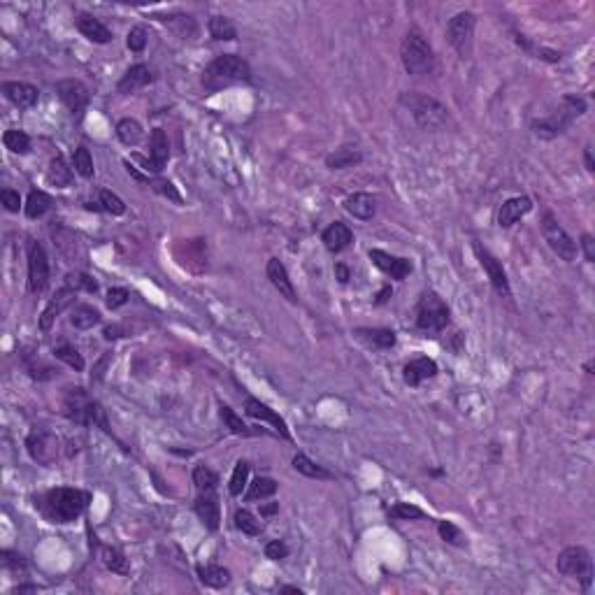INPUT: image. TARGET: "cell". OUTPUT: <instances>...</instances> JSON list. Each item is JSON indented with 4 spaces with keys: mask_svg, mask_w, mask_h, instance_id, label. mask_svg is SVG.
I'll list each match as a JSON object with an SVG mask.
<instances>
[{
    "mask_svg": "<svg viewBox=\"0 0 595 595\" xmlns=\"http://www.w3.org/2000/svg\"><path fill=\"white\" fill-rule=\"evenodd\" d=\"M91 493L82 488H52L35 500V507L52 523H73L89 507Z\"/></svg>",
    "mask_w": 595,
    "mask_h": 595,
    "instance_id": "1",
    "label": "cell"
},
{
    "mask_svg": "<svg viewBox=\"0 0 595 595\" xmlns=\"http://www.w3.org/2000/svg\"><path fill=\"white\" fill-rule=\"evenodd\" d=\"M582 114H586V100L582 96H563L558 107L549 116L535 119L530 124V128H533V133L539 140H553L565 133L572 126L575 119H579Z\"/></svg>",
    "mask_w": 595,
    "mask_h": 595,
    "instance_id": "2",
    "label": "cell"
},
{
    "mask_svg": "<svg viewBox=\"0 0 595 595\" xmlns=\"http://www.w3.org/2000/svg\"><path fill=\"white\" fill-rule=\"evenodd\" d=\"M251 68L237 54H221L217 56L203 73V82L208 89H221V86L235 84V82H249Z\"/></svg>",
    "mask_w": 595,
    "mask_h": 595,
    "instance_id": "3",
    "label": "cell"
},
{
    "mask_svg": "<svg viewBox=\"0 0 595 595\" xmlns=\"http://www.w3.org/2000/svg\"><path fill=\"white\" fill-rule=\"evenodd\" d=\"M63 414L75 423L100 426L102 431H109L102 404L98 400H93L84 388H68L66 398H63Z\"/></svg>",
    "mask_w": 595,
    "mask_h": 595,
    "instance_id": "4",
    "label": "cell"
},
{
    "mask_svg": "<svg viewBox=\"0 0 595 595\" xmlns=\"http://www.w3.org/2000/svg\"><path fill=\"white\" fill-rule=\"evenodd\" d=\"M400 105L404 109H409V114L414 116V121L421 126L423 131H440L449 121L447 107L431 96H421V93H402Z\"/></svg>",
    "mask_w": 595,
    "mask_h": 595,
    "instance_id": "5",
    "label": "cell"
},
{
    "mask_svg": "<svg viewBox=\"0 0 595 595\" xmlns=\"http://www.w3.org/2000/svg\"><path fill=\"white\" fill-rule=\"evenodd\" d=\"M400 59H402L404 70L414 77L431 75L435 68L433 47L428 44V40L421 33H416V30L404 35L402 44H400Z\"/></svg>",
    "mask_w": 595,
    "mask_h": 595,
    "instance_id": "6",
    "label": "cell"
},
{
    "mask_svg": "<svg viewBox=\"0 0 595 595\" xmlns=\"http://www.w3.org/2000/svg\"><path fill=\"white\" fill-rule=\"evenodd\" d=\"M449 326V307L435 291H428L416 305V328L426 332H440Z\"/></svg>",
    "mask_w": 595,
    "mask_h": 595,
    "instance_id": "7",
    "label": "cell"
},
{
    "mask_svg": "<svg viewBox=\"0 0 595 595\" xmlns=\"http://www.w3.org/2000/svg\"><path fill=\"white\" fill-rule=\"evenodd\" d=\"M556 567L560 575L565 577H575L582 582L584 589H591L593 582V558L591 553L584 549V546H567L558 553Z\"/></svg>",
    "mask_w": 595,
    "mask_h": 595,
    "instance_id": "8",
    "label": "cell"
},
{
    "mask_svg": "<svg viewBox=\"0 0 595 595\" xmlns=\"http://www.w3.org/2000/svg\"><path fill=\"white\" fill-rule=\"evenodd\" d=\"M542 235L544 242L549 244V249L556 253L558 258L572 263L577 258V242L567 235V231L558 224V219L551 212H546L542 217Z\"/></svg>",
    "mask_w": 595,
    "mask_h": 595,
    "instance_id": "9",
    "label": "cell"
},
{
    "mask_svg": "<svg viewBox=\"0 0 595 595\" xmlns=\"http://www.w3.org/2000/svg\"><path fill=\"white\" fill-rule=\"evenodd\" d=\"M474 26H477V17L472 12H458L456 17H451L447 23V37L449 44L458 52V56H470L472 52V37Z\"/></svg>",
    "mask_w": 595,
    "mask_h": 595,
    "instance_id": "10",
    "label": "cell"
},
{
    "mask_svg": "<svg viewBox=\"0 0 595 595\" xmlns=\"http://www.w3.org/2000/svg\"><path fill=\"white\" fill-rule=\"evenodd\" d=\"M26 256H28V289L30 293H44L47 287H49V260H47V251L37 240H28Z\"/></svg>",
    "mask_w": 595,
    "mask_h": 595,
    "instance_id": "11",
    "label": "cell"
},
{
    "mask_svg": "<svg viewBox=\"0 0 595 595\" xmlns=\"http://www.w3.org/2000/svg\"><path fill=\"white\" fill-rule=\"evenodd\" d=\"M474 251H477L481 268L486 270V275H488V280H491V287L495 289L498 296L510 298L512 289H510V280H507V272H505L503 263H500V260L488 249H483L481 244H474Z\"/></svg>",
    "mask_w": 595,
    "mask_h": 595,
    "instance_id": "12",
    "label": "cell"
},
{
    "mask_svg": "<svg viewBox=\"0 0 595 595\" xmlns=\"http://www.w3.org/2000/svg\"><path fill=\"white\" fill-rule=\"evenodd\" d=\"M56 93L70 114H82V109L89 105V89L79 79H61L56 82Z\"/></svg>",
    "mask_w": 595,
    "mask_h": 595,
    "instance_id": "13",
    "label": "cell"
},
{
    "mask_svg": "<svg viewBox=\"0 0 595 595\" xmlns=\"http://www.w3.org/2000/svg\"><path fill=\"white\" fill-rule=\"evenodd\" d=\"M26 447H28V454L33 456L37 463L49 465L54 458H56L59 440L54 438L52 433H47V431H33V433L28 435Z\"/></svg>",
    "mask_w": 595,
    "mask_h": 595,
    "instance_id": "14",
    "label": "cell"
},
{
    "mask_svg": "<svg viewBox=\"0 0 595 595\" xmlns=\"http://www.w3.org/2000/svg\"><path fill=\"white\" fill-rule=\"evenodd\" d=\"M244 411H247L251 419H258V421L268 423L277 435H280V438L291 440V433H289L287 421H284V419L277 414L275 409H270L265 402H260V400H256V398H247V402H244Z\"/></svg>",
    "mask_w": 595,
    "mask_h": 595,
    "instance_id": "15",
    "label": "cell"
},
{
    "mask_svg": "<svg viewBox=\"0 0 595 595\" xmlns=\"http://www.w3.org/2000/svg\"><path fill=\"white\" fill-rule=\"evenodd\" d=\"M370 260L382 270L384 275H388L391 280H398V282H402L404 277L411 272V263L407 258L393 256V253L382 251V249H370Z\"/></svg>",
    "mask_w": 595,
    "mask_h": 595,
    "instance_id": "16",
    "label": "cell"
},
{
    "mask_svg": "<svg viewBox=\"0 0 595 595\" xmlns=\"http://www.w3.org/2000/svg\"><path fill=\"white\" fill-rule=\"evenodd\" d=\"M3 93H5V98L10 100L12 105H17L19 109L35 107L40 100V91L33 84H26V82H5Z\"/></svg>",
    "mask_w": 595,
    "mask_h": 595,
    "instance_id": "17",
    "label": "cell"
},
{
    "mask_svg": "<svg viewBox=\"0 0 595 595\" xmlns=\"http://www.w3.org/2000/svg\"><path fill=\"white\" fill-rule=\"evenodd\" d=\"M75 298H77V291L70 289V287H63L61 291H56V296L49 300V305L44 307L42 316H40V328L42 330H49L54 326V321H56V316L63 312L66 307L75 305Z\"/></svg>",
    "mask_w": 595,
    "mask_h": 595,
    "instance_id": "18",
    "label": "cell"
},
{
    "mask_svg": "<svg viewBox=\"0 0 595 595\" xmlns=\"http://www.w3.org/2000/svg\"><path fill=\"white\" fill-rule=\"evenodd\" d=\"M268 280L270 284L280 291V296H284L289 300V303H298V293L296 289H293V282H291V277L287 272V268H284V263L280 258H270L268 260Z\"/></svg>",
    "mask_w": 595,
    "mask_h": 595,
    "instance_id": "19",
    "label": "cell"
},
{
    "mask_svg": "<svg viewBox=\"0 0 595 595\" xmlns=\"http://www.w3.org/2000/svg\"><path fill=\"white\" fill-rule=\"evenodd\" d=\"M530 210H533V200H530L528 196L510 198V200L503 203V208H500V212H498V226L500 228H512L521 217H526Z\"/></svg>",
    "mask_w": 595,
    "mask_h": 595,
    "instance_id": "20",
    "label": "cell"
},
{
    "mask_svg": "<svg viewBox=\"0 0 595 595\" xmlns=\"http://www.w3.org/2000/svg\"><path fill=\"white\" fill-rule=\"evenodd\" d=\"M435 375H438V363L428 359V356H419V359L409 361L402 370V379L407 386H419L426 379H433Z\"/></svg>",
    "mask_w": 595,
    "mask_h": 595,
    "instance_id": "21",
    "label": "cell"
},
{
    "mask_svg": "<svg viewBox=\"0 0 595 595\" xmlns=\"http://www.w3.org/2000/svg\"><path fill=\"white\" fill-rule=\"evenodd\" d=\"M154 82V75L152 70H149L145 63H135L128 70H126V75L121 77V82L116 84V91L119 93H135L140 89H145Z\"/></svg>",
    "mask_w": 595,
    "mask_h": 595,
    "instance_id": "22",
    "label": "cell"
},
{
    "mask_svg": "<svg viewBox=\"0 0 595 595\" xmlns=\"http://www.w3.org/2000/svg\"><path fill=\"white\" fill-rule=\"evenodd\" d=\"M75 26L86 40H91V42H96V44H107L109 40H112V30H109L100 19L93 17V14H79L75 19Z\"/></svg>",
    "mask_w": 595,
    "mask_h": 595,
    "instance_id": "23",
    "label": "cell"
},
{
    "mask_svg": "<svg viewBox=\"0 0 595 595\" xmlns=\"http://www.w3.org/2000/svg\"><path fill=\"white\" fill-rule=\"evenodd\" d=\"M196 514L200 517L208 530H219L221 526V507L219 500L214 495V491L210 493H200V498L196 500Z\"/></svg>",
    "mask_w": 595,
    "mask_h": 595,
    "instance_id": "24",
    "label": "cell"
},
{
    "mask_svg": "<svg viewBox=\"0 0 595 595\" xmlns=\"http://www.w3.org/2000/svg\"><path fill=\"white\" fill-rule=\"evenodd\" d=\"M321 240H323V244H326L328 251L339 253L354 242V233L347 224H342V221H335V224H330L326 231H323Z\"/></svg>",
    "mask_w": 595,
    "mask_h": 595,
    "instance_id": "25",
    "label": "cell"
},
{
    "mask_svg": "<svg viewBox=\"0 0 595 595\" xmlns=\"http://www.w3.org/2000/svg\"><path fill=\"white\" fill-rule=\"evenodd\" d=\"M170 158V145H168V135L161 128H154L149 135V161L154 165V172H161L165 168Z\"/></svg>",
    "mask_w": 595,
    "mask_h": 595,
    "instance_id": "26",
    "label": "cell"
},
{
    "mask_svg": "<svg viewBox=\"0 0 595 595\" xmlns=\"http://www.w3.org/2000/svg\"><path fill=\"white\" fill-rule=\"evenodd\" d=\"M344 210L351 214L354 219L370 221L377 212V203L370 193H354L344 200Z\"/></svg>",
    "mask_w": 595,
    "mask_h": 595,
    "instance_id": "27",
    "label": "cell"
},
{
    "mask_svg": "<svg viewBox=\"0 0 595 595\" xmlns=\"http://www.w3.org/2000/svg\"><path fill=\"white\" fill-rule=\"evenodd\" d=\"M354 335L363 339L365 344H370L372 349H391L395 347V332L388 328H356Z\"/></svg>",
    "mask_w": 595,
    "mask_h": 595,
    "instance_id": "28",
    "label": "cell"
},
{
    "mask_svg": "<svg viewBox=\"0 0 595 595\" xmlns=\"http://www.w3.org/2000/svg\"><path fill=\"white\" fill-rule=\"evenodd\" d=\"M361 161H363V154H361L356 147L335 149V152L326 156V165H328L330 170H347V168H354V165H359Z\"/></svg>",
    "mask_w": 595,
    "mask_h": 595,
    "instance_id": "29",
    "label": "cell"
},
{
    "mask_svg": "<svg viewBox=\"0 0 595 595\" xmlns=\"http://www.w3.org/2000/svg\"><path fill=\"white\" fill-rule=\"evenodd\" d=\"M198 577L210 589H226L231 584V572L221 565H198Z\"/></svg>",
    "mask_w": 595,
    "mask_h": 595,
    "instance_id": "30",
    "label": "cell"
},
{
    "mask_svg": "<svg viewBox=\"0 0 595 595\" xmlns=\"http://www.w3.org/2000/svg\"><path fill=\"white\" fill-rule=\"evenodd\" d=\"M70 323L79 330H89L100 323V312L91 305H75L70 312Z\"/></svg>",
    "mask_w": 595,
    "mask_h": 595,
    "instance_id": "31",
    "label": "cell"
},
{
    "mask_svg": "<svg viewBox=\"0 0 595 595\" xmlns=\"http://www.w3.org/2000/svg\"><path fill=\"white\" fill-rule=\"evenodd\" d=\"M158 21H163L165 26H170L179 37H196L198 35V26L193 17L188 14H165V17H158Z\"/></svg>",
    "mask_w": 595,
    "mask_h": 595,
    "instance_id": "32",
    "label": "cell"
},
{
    "mask_svg": "<svg viewBox=\"0 0 595 595\" xmlns=\"http://www.w3.org/2000/svg\"><path fill=\"white\" fill-rule=\"evenodd\" d=\"M116 138L121 140L126 147H135L142 138H145V131H142L140 121H135V119L128 116L116 124Z\"/></svg>",
    "mask_w": 595,
    "mask_h": 595,
    "instance_id": "33",
    "label": "cell"
},
{
    "mask_svg": "<svg viewBox=\"0 0 595 595\" xmlns=\"http://www.w3.org/2000/svg\"><path fill=\"white\" fill-rule=\"evenodd\" d=\"M52 208V198L44 191H30L26 198V205H23V212H26L28 219H40L44 217Z\"/></svg>",
    "mask_w": 595,
    "mask_h": 595,
    "instance_id": "34",
    "label": "cell"
},
{
    "mask_svg": "<svg viewBox=\"0 0 595 595\" xmlns=\"http://www.w3.org/2000/svg\"><path fill=\"white\" fill-rule=\"evenodd\" d=\"M47 181H49L52 186H59V188H66L70 181H73V170L68 168L66 161H63L61 156H56L49 163V170H47Z\"/></svg>",
    "mask_w": 595,
    "mask_h": 595,
    "instance_id": "35",
    "label": "cell"
},
{
    "mask_svg": "<svg viewBox=\"0 0 595 595\" xmlns=\"http://www.w3.org/2000/svg\"><path fill=\"white\" fill-rule=\"evenodd\" d=\"M293 467H296L300 474H305V477H309V479H332V472H328L326 467L316 465L314 461H309L305 454H296V456H293Z\"/></svg>",
    "mask_w": 595,
    "mask_h": 595,
    "instance_id": "36",
    "label": "cell"
},
{
    "mask_svg": "<svg viewBox=\"0 0 595 595\" xmlns=\"http://www.w3.org/2000/svg\"><path fill=\"white\" fill-rule=\"evenodd\" d=\"M277 493V481L270 479V477H258L256 481L249 483V491L244 500L247 503H256V500H265V498H272Z\"/></svg>",
    "mask_w": 595,
    "mask_h": 595,
    "instance_id": "37",
    "label": "cell"
},
{
    "mask_svg": "<svg viewBox=\"0 0 595 595\" xmlns=\"http://www.w3.org/2000/svg\"><path fill=\"white\" fill-rule=\"evenodd\" d=\"M221 419H224L226 428L233 435H242V438H251V435H256V431H251V428L244 423L242 419L237 416L231 407H228V404H221Z\"/></svg>",
    "mask_w": 595,
    "mask_h": 595,
    "instance_id": "38",
    "label": "cell"
},
{
    "mask_svg": "<svg viewBox=\"0 0 595 595\" xmlns=\"http://www.w3.org/2000/svg\"><path fill=\"white\" fill-rule=\"evenodd\" d=\"M102 563L107 570H112L114 575H128V560L114 546H102Z\"/></svg>",
    "mask_w": 595,
    "mask_h": 595,
    "instance_id": "39",
    "label": "cell"
},
{
    "mask_svg": "<svg viewBox=\"0 0 595 595\" xmlns=\"http://www.w3.org/2000/svg\"><path fill=\"white\" fill-rule=\"evenodd\" d=\"M235 526H237V530H242V533L249 535V537H258L260 530H263V523H260L247 510H237L235 512Z\"/></svg>",
    "mask_w": 595,
    "mask_h": 595,
    "instance_id": "40",
    "label": "cell"
},
{
    "mask_svg": "<svg viewBox=\"0 0 595 595\" xmlns=\"http://www.w3.org/2000/svg\"><path fill=\"white\" fill-rule=\"evenodd\" d=\"M3 145L5 149H10V152L14 154H28V149H30V138L23 131H17V128H12V131H5L3 135Z\"/></svg>",
    "mask_w": 595,
    "mask_h": 595,
    "instance_id": "41",
    "label": "cell"
},
{
    "mask_svg": "<svg viewBox=\"0 0 595 595\" xmlns=\"http://www.w3.org/2000/svg\"><path fill=\"white\" fill-rule=\"evenodd\" d=\"M210 35L214 40H224V42H231V40L237 37V30L231 23V19L226 17H212L210 19Z\"/></svg>",
    "mask_w": 595,
    "mask_h": 595,
    "instance_id": "42",
    "label": "cell"
},
{
    "mask_svg": "<svg viewBox=\"0 0 595 595\" xmlns=\"http://www.w3.org/2000/svg\"><path fill=\"white\" fill-rule=\"evenodd\" d=\"M193 483L200 493H210V491L217 488L219 477H217V472H212L208 465H198L193 470Z\"/></svg>",
    "mask_w": 595,
    "mask_h": 595,
    "instance_id": "43",
    "label": "cell"
},
{
    "mask_svg": "<svg viewBox=\"0 0 595 595\" xmlns=\"http://www.w3.org/2000/svg\"><path fill=\"white\" fill-rule=\"evenodd\" d=\"M73 168L79 177L84 179H91L93 177V158L89 154V149L86 147H77L75 154H73Z\"/></svg>",
    "mask_w": 595,
    "mask_h": 595,
    "instance_id": "44",
    "label": "cell"
},
{
    "mask_svg": "<svg viewBox=\"0 0 595 595\" xmlns=\"http://www.w3.org/2000/svg\"><path fill=\"white\" fill-rule=\"evenodd\" d=\"M247 481H249V463L247 461H237L235 470H233V477H231V483H228V491H231V495H242V491L247 488Z\"/></svg>",
    "mask_w": 595,
    "mask_h": 595,
    "instance_id": "45",
    "label": "cell"
},
{
    "mask_svg": "<svg viewBox=\"0 0 595 595\" xmlns=\"http://www.w3.org/2000/svg\"><path fill=\"white\" fill-rule=\"evenodd\" d=\"M54 356H56L59 361L68 363L70 368L77 370V372L84 370V359H82V354H79L73 344H59L56 349H54Z\"/></svg>",
    "mask_w": 595,
    "mask_h": 595,
    "instance_id": "46",
    "label": "cell"
},
{
    "mask_svg": "<svg viewBox=\"0 0 595 595\" xmlns=\"http://www.w3.org/2000/svg\"><path fill=\"white\" fill-rule=\"evenodd\" d=\"M98 198H100L98 203H100L102 212L114 214V217H121V214L126 212V205H124L121 198H119L116 193H112V191H107V188H102V191L98 193Z\"/></svg>",
    "mask_w": 595,
    "mask_h": 595,
    "instance_id": "47",
    "label": "cell"
},
{
    "mask_svg": "<svg viewBox=\"0 0 595 595\" xmlns=\"http://www.w3.org/2000/svg\"><path fill=\"white\" fill-rule=\"evenodd\" d=\"M66 287L75 289V291H86V293H96L98 291V282L93 277L84 275V272H70L66 277Z\"/></svg>",
    "mask_w": 595,
    "mask_h": 595,
    "instance_id": "48",
    "label": "cell"
},
{
    "mask_svg": "<svg viewBox=\"0 0 595 595\" xmlns=\"http://www.w3.org/2000/svg\"><path fill=\"white\" fill-rule=\"evenodd\" d=\"M388 517L391 519H398V521H409V519H421L423 517V510L411 503H395L391 510H388Z\"/></svg>",
    "mask_w": 595,
    "mask_h": 595,
    "instance_id": "49",
    "label": "cell"
},
{
    "mask_svg": "<svg viewBox=\"0 0 595 595\" xmlns=\"http://www.w3.org/2000/svg\"><path fill=\"white\" fill-rule=\"evenodd\" d=\"M438 533L444 542L454 544V546H465V535L461 533V528L454 526L451 521H440L438 523Z\"/></svg>",
    "mask_w": 595,
    "mask_h": 595,
    "instance_id": "50",
    "label": "cell"
},
{
    "mask_svg": "<svg viewBox=\"0 0 595 595\" xmlns=\"http://www.w3.org/2000/svg\"><path fill=\"white\" fill-rule=\"evenodd\" d=\"M147 42H149V33H147L145 26H133L128 30V40H126V44H128L131 52H135V54L145 52Z\"/></svg>",
    "mask_w": 595,
    "mask_h": 595,
    "instance_id": "51",
    "label": "cell"
},
{
    "mask_svg": "<svg viewBox=\"0 0 595 595\" xmlns=\"http://www.w3.org/2000/svg\"><path fill=\"white\" fill-rule=\"evenodd\" d=\"M149 186H152L156 193H161L163 198H168V200H172V203H177V205L184 203L181 193L177 191V188H174V184H172V181H168V179H154Z\"/></svg>",
    "mask_w": 595,
    "mask_h": 595,
    "instance_id": "52",
    "label": "cell"
},
{
    "mask_svg": "<svg viewBox=\"0 0 595 595\" xmlns=\"http://www.w3.org/2000/svg\"><path fill=\"white\" fill-rule=\"evenodd\" d=\"M265 556L270 560H284L289 556V546L282 542V539H272V542L265 544Z\"/></svg>",
    "mask_w": 595,
    "mask_h": 595,
    "instance_id": "53",
    "label": "cell"
},
{
    "mask_svg": "<svg viewBox=\"0 0 595 595\" xmlns=\"http://www.w3.org/2000/svg\"><path fill=\"white\" fill-rule=\"evenodd\" d=\"M128 298H131V293L126 291V289H109L107 291V307L109 309H119L121 305L128 303Z\"/></svg>",
    "mask_w": 595,
    "mask_h": 595,
    "instance_id": "54",
    "label": "cell"
},
{
    "mask_svg": "<svg viewBox=\"0 0 595 595\" xmlns=\"http://www.w3.org/2000/svg\"><path fill=\"white\" fill-rule=\"evenodd\" d=\"M0 200H3L7 212H19V208H21V198L17 191H12V188H3V191H0Z\"/></svg>",
    "mask_w": 595,
    "mask_h": 595,
    "instance_id": "55",
    "label": "cell"
},
{
    "mask_svg": "<svg viewBox=\"0 0 595 595\" xmlns=\"http://www.w3.org/2000/svg\"><path fill=\"white\" fill-rule=\"evenodd\" d=\"M0 556H3V565H5L7 570H14V572H17V570H26V560H23L21 553L3 551Z\"/></svg>",
    "mask_w": 595,
    "mask_h": 595,
    "instance_id": "56",
    "label": "cell"
},
{
    "mask_svg": "<svg viewBox=\"0 0 595 595\" xmlns=\"http://www.w3.org/2000/svg\"><path fill=\"white\" fill-rule=\"evenodd\" d=\"M582 249H584V253H586V260H589V263H593L595 260V240L591 235H584L582 237Z\"/></svg>",
    "mask_w": 595,
    "mask_h": 595,
    "instance_id": "57",
    "label": "cell"
},
{
    "mask_svg": "<svg viewBox=\"0 0 595 595\" xmlns=\"http://www.w3.org/2000/svg\"><path fill=\"white\" fill-rule=\"evenodd\" d=\"M335 275H337L339 284H347L349 280H351V275H349V268H347V265H342V263H337V265H335Z\"/></svg>",
    "mask_w": 595,
    "mask_h": 595,
    "instance_id": "58",
    "label": "cell"
},
{
    "mask_svg": "<svg viewBox=\"0 0 595 595\" xmlns=\"http://www.w3.org/2000/svg\"><path fill=\"white\" fill-rule=\"evenodd\" d=\"M277 512H280V503H270L260 507V517H275Z\"/></svg>",
    "mask_w": 595,
    "mask_h": 595,
    "instance_id": "59",
    "label": "cell"
},
{
    "mask_svg": "<svg viewBox=\"0 0 595 595\" xmlns=\"http://www.w3.org/2000/svg\"><path fill=\"white\" fill-rule=\"evenodd\" d=\"M584 161H586V170L593 172V170H595V161H593V152H591V147H586V149H584Z\"/></svg>",
    "mask_w": 595,
    "mask_h": 595,
    "instance_id": "60",
    "label": "cell"
},
{
    "mask_svg": "<svg viewBox=\"0 0 595 595\" xmlns=\"http://www.w3.org/2000/svg\"><path fill=\"white\" fill-rule=\"evenodd\" d=\"M391 296H393V289H391V287H384L382 291H379V296H377V303L382 305V303H386V300L391 298Z\"/></svg>",
    "mask_w": 595,
    "mask_h": 595,
    "instance_id": "61",
    "label": "cell"
},
{
    "mask_svg": "<svg viewBox=\"0 0 595 595\" xmlns=\"http://www.w3.org/2000/svg\"><path fill=\"white\" fill-rule=\"evenodd\" d=\"M105 337L114 339V337H121V335H119V328H105Z\"/></svg>",
    "mask_w": 595,
    "mask_h": 595,
    "instance_id": "62",
    "label": "cell"
},
{
    "mask_svg": "<svg viewBox=\"0 0 595 595\" xmlns=\"http://www.w3.org/2000/svg\"><path fill=\"white\" fill-rule=\"evenodd\" d=\"M280 593H298V595H300V593H303V591H300L298 586H282V589H280Z\"/></svg>",
    "mask_w": 595,
    "mask_h": 595,
    "instance_id": "63",
    "label": "cell"
}]
</instances>
